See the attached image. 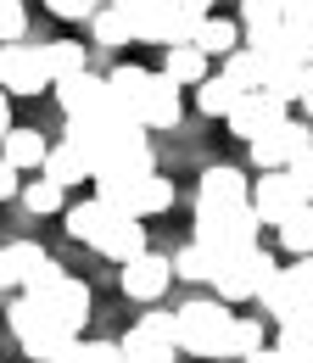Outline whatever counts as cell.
<instances>
[{
	"instance_id": "obj_17",
	"label": "cell",
	"mask_w": 313,
	"mask_h": 363,
	"mask_svg": "<svg viewBox=\"0 0 313 363\" xmlns=\"http://www.w3.org/2000/svg\"><path fill=\"white\" fill-rule=\"evenodd\" d=\"M89 34H95V45H101V50H123V45H134L129 17H123L112 0H101V6L89 11Z\"/></svg>"
},
{
	"instance_id": "obj_42",
	"label": "cell",
	"mask_w": 313,
	"mask_h": 363,
	"mask_svg": "<svg viewBox=\"0 0 313 363\" xmlns=\"http://www.w3.org/2000/svg\"><path fill=\"white\" fill-rule=\"evenodd\" d=\"M297 106L308 112V123H313V62L302 67V79H297Z\"/></svg>"
},
{
	"instance_id": "obj_47",
	"label": "cell",
	"mask_w": 313,
	"mask_h": 363,
	"mask_svg": "<svg viewBox=\"0 0 313 363\" xmlns=\"http://www.w3.org/2000/svg\"><path fill=\"white\" fill-rule=\"evenodd\" d=\"M11 129V101H6V90H0V135Z\"/></svg>"
},
{
	"instance_id": "obj_7",
	"label": "cell",
	"mask_w": 313,
	"mask_h": 363,
	"mask_svg": "<svg viewBox=\"0 0 313 363\" xmlns=\"http://www.w3.org/2000/svg\"><path fill=\"white\" fill-rule=\"evenodd\" d=\"M302 201H308V196L297 190V179H291L285 168H263V179L252 184V213H258L263 224H274V229L285 224V218H291Z\"/></svg>"
},
{
	"instance_id": "obj_35",
	"label": "cell",
	"mask_w": 313,
	"mask_h": 363,
	"mask_svg": "<svg viewBox=\"0 0 313 363\" xmlns=\"http://www.w3.org/2000/svg\"><path fill=\"white\" fill-rule=\"evenodd\" d=\"M28 34V6L23 0H0V45Z\"/></svg>"
},
{
	"instance_id": "obj_8",
	"label": "cell",
	"mask_w": 313,
	"mask_h": 363,
	"mask_svg": "<svg viewBox=\"0 0 313 363\" xmlns=\"http://www.w3.org/2000/svg\"><path fill=\"white\" fill-rule=\"evenodd\" d=\"M118 285H123V296L134 302H163V291L174 285V257H157V252H134L123 274H118Z\"/></svg>"
},
{
	"instance_id": "obj_31",
	"label": "cell",
	"mask_w": 313,
	"mask_h": 363,
	"mask_svg": "<svg viewBox=\"0 0 313 363\" xmlns=\"http://www.w3.org/2000/svg\"><path fill=\"white\" fill-rule=\"evenodd\" d=\"M280 246L291 252V257H302V252H313V201H302L285 224H280Z\"/></svg>"
},
{
	"instance_id": "obj_41",
	"label": "cell",
	"mask_w": 313,
	"mask_h": 363,
	"mask_svg": "<svg viewBox=\"0 0 313 363\" xmlns=\"http://www.w3.org/2000/svg\"><path fill=\"white\" fill-rule=\"evenodd\" d=\"M280 352H285V363H313V341H291V335H280Z\"/></svg>"
},
{
	"instance_id": "obj_24",
	"label": "cell",
	"mask_w": 313,
	"mask_h": 363,
	"mask_svg": "<svg viewBox=\"0 0 313 363\" xmlns=\"http://www.w3.org/2000/svg\"><path fill=\"white\" fill-rule=\"evenodd\" d=\"M235 101H241V90H235L224 73H207V79L196 84V112H202V118H224Z\"/></svg>"
},
{
	"instance_id": "obj_36",
	"label": "cell",
	"mask_w": 313,
	"mask_h": 363,
	"mask_svg": "<svg viewBox=\"0 0 313 363\" xmlns=\"http://www.w3.org/2000/svg\"><path fill=\"white\" fill-rule=\"evenodd\" d=\"M134 330H145V335H157V341H174V347H179V313H145Z\"/></svg>"
},
{
	"instance_id": "obj_38",
	"label": "cell",
	"mask_w": 313,
	"mask_h": 363,
	"mask_svg": "<svg viewBox=\"0 0 313 363\" xmlns=\"http://www.w3.org/2000/svg\"><path fill=\"white\" fill-rule=\"evenodd\" d=\"M285 174H291V179H297V190L313 201V145H308V151H297V157L285 162Z\"/></svg>"
},
{
	"instance_id": "obj_23",
	"label": "cell",
	"mask_w": 313,
	"mask_h": 363,
	"mask_svg": "<svg viewBox=\"0 0 313 363\" xmlns=\"http://www.w3.org/2000/svg\"><path fill=\"white\" fill-rule=\"evenodd\" d=\"M190 45H202L207 56H229V50L241 45V23H229V17H213V11H207Z\"/></svg>"
},
{
	"instance_id": "obj_30",
	"label": "cell",
	"mask_w": 313,
	"mask_h": 363,
	"mask_svg": "<svg viewBox=\"0 0 313 363\" xmlns=\"http://www.w3.org/2000/svg\"><path fill=\"white\" fill-rule=\"evenodd\" d=\"M174 274H179V279H190V285H213V274H219V257H213L207 246H196V240H190V246H185V252L174 257Z\"/></svg>"
},
{
	"instance_id": "obj_13",
	"label": "cell",
	"mask_w": 313,
	"mask_h": 363,
	"mask_svg": "<svg viewBox=\"0 0 313 363\" xmlns=\"http://www.w3.org/2000/svg\"><path fill=\"white\" fill-rule=\"evenodd\" d=\"M62 213H67V235H73V240H84V246H101V240H106V229L123 218V213H118V207H106L101 196H95V201H79V207H62Z\"/></svg>"
},
{
	"instance_id": "obj_43",
	"label": "cell",
	"mask_w": 313,
	"mask_h": 363,
	"mask_svg": "<svg viewBox=\"0 0 313 363\" xmlns=\"http://www.w3.org/2000/svg\"><path fill=\"white\" fill-rule=\"evenodd\" d=\"M291 279H297V285H302V291H313V252H302V257H297V263H291Z\"/></svg>"
},
{
	"instance_id": "obj_9",
	"label": "cell",
	"mask_w": 313,
	"mask_h": 363,
	"mask_svg": "<svg viewBox=\"0 0 313 363\" xmlns=\"http://www.w3.org/2000/svg\"><path fill=\"white\" fill-rule=\"evenodd\" d=\"M285 112H291V106H285V101H274L268 90H246L229 112H224V123H229V135H235V140H258L263 129H274Z\"/></svg>"
},
{
	"instance_id": "obj_34",
	"label": "cell",
	"mask_w": 313,
	"mask_h": 363,
	"mask_svg": "<svg viewBox=\"0 0 313 363\" xmlns=\"http://www.w3.org/2000/svg\"><path fill=\"white\" fill-rule=\"evenodd\" d=\"M280 335H291V341H313V291L280 318Z\"/></svg>"
},
{
	"instance_id": "obj_40",
	"label": "cell",
	"mask_w": 313,
	"mask_h": 363,
	"mask_svg": "<svg viewBox=\"0 0 313 363\" xmlns=\"http://www.w3.org/2000/svg\"><path fill=\"white\" fill-rule=\"evenodd\" d=\"M112 6H118V11L129 17V28H140V23H145V17H151V11L163 6V0H112Z\"/></svg>"
},
{
	"instance_id": "obj_46",
	"label": "cell",
	"mask_w": 313,
	"mask_h": 363,
	"mask_svg": "<svg viewBox=\"0 0 313 363\" xmlns=\"http://www.w3.org/2000/svg\"><path fill=\"white\" fill-rule=\"evenodd\" d=\"M17 285V269H11V252H0V291H11Z\"/></svg>"
},
{
	"instance_id": "obj_2",
	"label": "cell",
	"mask_w": 313,
	"mask_h": 363,
	"mask_svg": "<svg viewBox=\"0 0 313 363\" xmlns=\"http://www.w3.org/2000/svg\"><path fill=\"white\" fill-rule=\"evenodd\" d=\"M258 229H263V218L252 213V201L219 207V213H196V246H207L213 257H229L241 246H258Z\"/></svg>"
},
{
	"instance_id": "obj_20",
	"label": "cell",
	"mask_w": 313,
	"mask_h": 363,
	"mask_svg": "<svg viewBox=\"0 0 313 363\" xmlns=\"http://www.w3.org/2000/svg\"><path fill=\"white\" fill-rule=\"evenodd\" d=\"M95 252H101V257H112V263H129L134 252H145V224H140L134 213H123L118 224L106 229V240H101Z\"/></svg>"
},
{
	"instance_id": "obj_33",
	"label": "cell",
	"mask_w": 313,
	"mask_h": 363,
	"mask_svg": "<svg viewBox=\"0 0 313 363\" xmlns=\"http://www.w3.org/2000/svg\"><path fill=\"white\" fill-rule=\"evenodd\" d=\"M224 79H229L241 95H246V90H263V84H258V56H252V45H235L229 56H224Z\"/></svg>"
},
{
	"instance_id": "obj_28",
	"label": "cell",
	"mask_w": 313,
	"mask_h": 363,
	"mask_svg": "<svg viewBox=\"0 0 313 363\" xmlns=\"http://www.w3.org/2000/svg\"><path fill=\"white\" fill-rule=\"evenodd\" d=\"M179 347L174 341H157V335H145V330H129L123 335V363H174Z\"/></svg>"
},
{
	"instance_id": "obj_11",
	"label": "cell",
	"mask_w": 313,
	"mask_h": 363,
	"mask_svg": "<svg viewBox=\"0 0 313 363\" xmlns=\"http://www.w3.org/2000/svg\"><path fill=\"white\" fill-rule=\"evenodd\" d=\"M241 201H252V184L241 179V168H207L202 184H196V213H219V207H241Z\"/></svg>"
},
{
	"instance_id": "obj_19",
	"label": "cell",
	"mask_w": 313,
	"mask_h": 363,
	"mask_svg": "<svg viewBox=\"0 0 313 363\" xmlns=\"http://www.w3.org/2000/svg\"><path fill=\"white\" fill-rule=\"evenodd\" d=\"M302 296H308V291H302V285H297L291 274H285V269H274V274H268V279H263V291H258L252 302H263V313L274 318V324H280V318L291 313V308H297Z\"/></svg>"
},
{
	"instance_id": "obj_39",
	"label": "cell",
	"mask_w": 313,
	"mask_h": 363,
	"mask_svg": "<svg viewBox=\"0 0 313 363\" xmlns=\"http://www.w3.org/2000/svg\"><path fill=\"white\" fill-rule=\"evenodd\" d=\"M280 23L285 28H313V0H285L280 6Z\"/></svg>"
},
{
	"instance_id": "obj_10",
	"label": "cell",
	"mask_w": 313,
	"mask_h": 363,
	"mask_svg": "<svg viewBox=\"0 0 313 363\" xmlns=\"http://www.w3.org/2000/svg\"><path fill=\"white\" fill-rule=\"evenodd\" d=\"M28 296H40L45 313L56 318L62 330H73V335L84 330V318H89V285H79V279H67V274H62V279H50L45 291H28Z\"/></svg>"
},
{
	"instance_id": "obj_3",
	"label": "cell",
	"mask_w": 313,
	"mask_h": 363,
	"mask_svg": "<svg viewBox=\"0 0 313 363\" xmlns=\"http://www.w3.org/2000/svg\"><path fill=\"white\" fill-rule=\"evenodd\" d=\"M280 269L274 257H268L263 246H241V252H229L219 257V274H213V291H219L224 302H252L258 291H263V279Z\"/></svg>"
},
{
	"instance_id": "obj_27",
	"label": "cell",
	"mask_w": 313,
	"mask_h": 363,
	"mask_svg": "<svg viewBox=\"0 0 313 363\" xmlns=\"http://www.w3.org/2000/svg\"><path fill=\"white\" fill-rule=\"evenodd\" d=\"M168 207H174V184L151 168V174L140 179V190H134V218H157V213H168Z\"/></svg>"
},
{
	"instance_id": "obj_21",
	"label": "cell",
	"mask_w": 313,
	"mask_h": 363,
	"mask_svg": "<svg viewBox=\"0 0 313 363\" xmlns=\"http://www.w3.org/2000/svg\"><path fill=\"white\" fill-rule=\"evenodd\" d=\"M0 157H6L17 174H23V168H40L45 162V135L40 129H6V135H0Z\"/></svg>"
},
{
	"instance_id": "obj_26",
	"label": "cell",
	"mask_w": 313,
	"mask_h": 363,
	"mask_svg": "<svg viewBox=\"0 0 313 363\" xmlns=\"http://www.w3.org/2000/svg\"><path fill=\"white\" fill-rule=\"evenodd\" d=\"M45 50V73L50 79H67V73H84L89 67V50L79 45V40H50V45H40Z\"/></svg>"
},
{
	"instance_id": "obj_22",
	"label": "cell",
	"mask_w": 313,
	"mask_h": 363,
	"mask_svg": "<svg viewBox=\"0 0 313 363\" xmlns=\"http://www.w3.org/2000/svg\"><path fill=\"white\" fill-rule=\"evenodd\" d=\"M163 73L174 84H202L207 79V50L202 45H163Z\"/></svg>"
},
{
	"instance_id": "obj_18",
	"label": "cell",
	"mask_w": 313,
	"mask_h": 363,
	"mask_svg": "<svg viewBox=\"0 0 313 363\" xmlns=\"http://www.w3.org/2000/svg\"><path fill=\"white\" fill-rule=\"evenodd\" d=\"M40 174H45V179H56V184H84V179H89V162L79 157V145L56 140V145H45Z\"/></svg>"
},
{
	"instance_id": "obj_45",
	"label": "cell",
	"mask_w": 313,
	"mask_h": 363,
	"mask_svg": "<svg viewBox=\"0 0 313 363\" xmlns=\"http://www.w3.org/2000/svg\"><path fill=\"white\" fill-rule=\"evenodd\" d=\"M235 363H285V352H280V347H274V352L258 347V352H246V358H235Z\"/></svg>"
},
{
	"instance_id": "obj_1",
	"label": "cell",
	"mask_w": 313,
	"mask_h": 363,
	"mask_svg": "<svg viewBox=\"0 0 313 363\" xmlns=\"http://www.w3.org/2000/svg\"><path fill=\"white\" fill-rule=\"evenodd\" d=\"M6 324H11V335H17V347H23V358H34V363H50L56 352H67V347L79 341L73 330H62L56 318L45 313V302L28 296V291L6 308Z\"/></svg>"
},
{
	"instance_id": "obj_25",
	"label": "cell",
	"mask_w": 313,
	"mask_h": 363,
	"mask_svg": "<svg viewBox=\"0 0 313 363\" xmlns=\"http://www.w3.org/2000/svg\"><path fill=\"white\" fill-rule=\"evenodd\" d=\"M258 347H263V324H258V318H229V330H224L213 358H246V352H258Z\"/></svg>"
},
{
	"instance_id": "obj_29",
	"label": "cell",
	"mask_w": 313,
	"mask_h": 363,
	"mask_svg": "<svg viewBox=\"0 0 313 363\" xmlns=\"http://www.w3.org/2000/svg\"><path fill=\"white\" fill-rule=\"evenodd\" d=\"M280 6L285 0H241V40L252 45L258 34H268V28H280Z\"/></svg>"
},
{
	"instance_id": "obj_15",
	"label": "cell",
	"mask_w": 313,
	"mask_h": 363,
	"mask_svg": "<svg viewBox=\"0 0 313 363\" xmlns=\"http://www.w3.org/2000/svg\"><path fill=\"white\" fill-rule=\"evenodd\" d=\"M145 84H151V73H145V67H129V62L106 73V95H112V101L129 112L134 123H140V101H145ZM140 129H145V123H140Z\"/></svg>"
},
{
	"instance_id": "obj_16",
	"label": "cell",
	"mask_w": 313,
	"mask_h": 363,
	"mask_svg": "<svg viewBox=\"0 0 313 363\" xmlns=\"http://www.w3.org/2000/svg\"><path fill=\"white\" fill-rule=\"evenodd\" d=\"M50 90L62 101V112H89L101 95H106V79H95V73H67V79H50Z\"/></svg>"
},
{
	"instance_id": "obj_12",
	"label": "cell",
	"mask_w": 313,
	"mask_h": 363,
	"mask_svg": "<svg viewBox=\"0 0 313 363\" xmlns=\"http://www.w3.org/2000/svg\"><path fill=\"white\" fill-rule=\"evenodd\" d=\"M11 252V269H17V285L23 291H45L50 279H62V263L45 252V246H34V240H17V246H6Z\"/></svg>"
},
{
	"instance_id": "obj_4",
	"label": "cell",
	"mask_w": 313,
	"mask_h": 363,
	"mask_svg": "<svg viewBox=\"0 0 313 363\" xmlns=\"http://www.w3.org/2000/svg\"><path fill=\"white\" fill-rule=\"evenodd\" d=\"M229 302H185L179 308V352H190V358H213L224 341V330H229Z\"/></svg>"
},
{
	"instance_id": "obj_6",
	"label": "cell",
	"mask_w": 313,
	"mask_h": 363,
	"mask_svg": "<svg viewBox=\"0 0 313 363\" xmlns=\"http://www.w3.org/2000/svg\"><path fill=\"white\" fill-rule=\"evenodd\" d=\"M246 145H252V162H258V168H285L297 151H308V145H313V129L302 123V118H291V112H285L274 129H263V135L246 140Z\"/></svg>"
},
{
	"instance_id": "obj_14",
	"label": "cell",
	"mask_w": 313,
	"mask_h": 363,
	"mask_svg": "<svg viewBox=\"0 0 313 363\" xmlns=\"http://www.w3.org/2000/svg\"><path fill=\"white\" fill-rule=\"evenodd\" d=\"M140 123H145V129H174L179 123V84L168 73H151L145 101H140Z\"/></svg>"
},
{
	"instance_id": "obj_44",
	"label": "cell",
	"mask_w": 313,
	"mask_h": 363,
	"mask_svg": "<svg viewBox=\"0 0 313 363\" xmlns=\"http://www.w3.org/2000/svg\"><path fill=\"white\" fill-rule=\"evenodd\" d=\"M11 196H17V168L0 157V201H11Z\"/></svg>"
},
{
	"instance_id": "obj_5",
	"label": "cell",
	"mask_w": 313,
	"mask_h": 363,
	"mask_svg": "<svg viewBox=\"0 0 313 363\" xmlns=\"http://www.w3.org/2000/svg\"><path fill=\"white\" fill-rule=\"evenodd\" d=\"M0 90H11V95H45L50 90L45 50L23 45V40H6V45H0Z\"/></svg>"
},
{
	"instance_id": "obj_48",
	"label": "cell",
	"mask_w": 313,
	"mask_h": 363,
	"mask_svg": "<svg viewBox=\"0 0 313 363\" xmlns=\"http://www.w3.org/2000/svg\"><path fill=\"white\" fill-rule=\"evenodd\" d=\"M179 6H196V11H207V6H213V0H179Z\"/></svg>"
},
{
	"instance_id": "obj_32",
	"label": "cell",
	"mask_w": 313,
	"mask_h": 363,
	"mask_svg": "<svg viewBox=\"0 0 313 363\" xmlns=\"http://www.w3.org/2000/svg\"><path fill=\"white\" fill-rule=\"evenodd\" d=\"M23 201H28V213H40V218L45 213H62V207H67V184H56V179L40 174V179L23 184Z\"/></svg>"
},
{
	"instance_id": "obj_37",
	"label": "cell",
	"mask_w": 313,
	"mask_h": 363,
	"mask_svg": "<svg viewBox=\"0 0 313 363\" xmlns=\"http://www.w3.org/2000/svg\"><path fill=\"white\" fill-rule=\"evenodd\" d=\"M50 6V17H62V23H89V11L101 6V0H45Z\"/></svg>"
}]
</instances>
